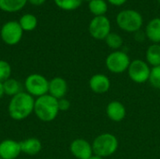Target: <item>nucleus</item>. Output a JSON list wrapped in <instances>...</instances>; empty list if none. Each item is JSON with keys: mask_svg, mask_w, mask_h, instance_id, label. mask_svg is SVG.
I'll return each mask as SVG.
<instances>
[{"mask_svg": "<svg viewBox=\"0 0 160 159\" xmlns=\"http://www.w3.org/2000/svg\"><path fill=\"white\" fill-rule=\"evenodd\" d=\"M70 153L77 159H88L94 155L92 143L84 139L74 140L69 146Z\"/></svg>", "mask_w": 160, "mask_h": 159, "instance_id": "9d476101", "label": "nucleus"}, {"mask_svg": "<svg viewBox=\"0 0 160 159\" xmlns=\"http://www.w3.org/2000/svg\"><path fill=\"white\" fill-rule=\"evenodd\" d=\"M116 22L122 30L129 33H136L141 30L143 22L140 12L134 9H125L119 12L116 17Z\"/></svg>", "mask_w": 160, "mask_h": 159, "instance_id": "20e7f679", "label": "nucleus"}, {"mask_svg": "<svg viewBox=\"0 0 160 159\" xmlns=\"http://www.w3.org/2000/svg\"><path fill=\"white\" fill-rule=\"evenodd\" d=\"M145 35L153 44L160 43V18H154L151 20L145 28Z\"/></svg>", "mask_w": 160, "mask_h": 159, "instance_id": "dca6fc26", "label": "nucleus"}, {"mask_svg": "<svg viewBox=\"0 0 160 159\" xmlns=\"http://www.w3.org/2000/svg\"><path fill=\"white\" fill-rule=\"evenodd\" d=\"M0 159H3V158H1V157H0Z\"/></svg>", "mask_w": 160, "mask_h": 159, "instance_id": "473e14b6", "label": "nucleus"}, {"mask_svg": "<svg viewBox=\"0 0 160 159\" xmlns=\"http://www.w3.org/2000/svg\"><path fill=\"white\" fill-rule=\"evenodd\" d=\"M35 98L25 91L12 97L8 103V112L11 119L22 121L34 112Z\"/></svg>", "mask_w": 160, "mask_h": 159, "instance_id": "f257e3e1", "label": "nucleus"}, {"mask_svg": "<svg viewBox=\"0 0 160 159\" xmlns=\"http://www.w3.org/2000/svg\"><path fill=\"white\" fill-rule=\"evenodd\" d=\"M22 154L20 142L7 139L0 142V157L3 159H16Z\"/></svg>", "mask_w": 160, "mask_h": 159, "instance_id": "9b49d317", "label": "nucleus"}, {"mask_svg": "<svg viewBox=\"0 0 160 159\" xmlns=\"http://www.w3.org/2000/svg\"><path fill=\"white\" fill-rule=\"evenodd\" d=\"M130 62L131 61L128 55L125 52L114 51L107 56L105 60V65L110 72L114 74H120L125 71H128Z\"/></svg>", "mask_w": 160, "mask_h": 159, "instance_id": "423d86ee", "label": "nucleus"}, {"mask_svg": "<svg viewBox=\"0 0 160 159\" xmlns=\"http://www.w3.org/2000/svg\"><path fill=\"white\" fill-rule=\"evenodd\" d=\"M32 5H35V6H40L42 5L46 0H28Z\"/></svg>", "mask_w": 160, "mask_h": 159, "instance_id": "cd10ccee", "label": "nucleus"}, {"mask_svg": "<svg viewBox=\"0 0 160 159\" xmlns=\"http://www.w3.org/2000/svg\"><path fill=\"white\" fill-rule=\"evenodd\" d=\"M22 29L17 22H8L1 29V37L8 45H15L20 42L22 37Z\"/></svg>", "mask_w": 160, "mask_h": 159, "instance_id": "1a4fd4ad", "label": "nucleus"}, {"mask_svg": "<svg viewBox=\"0 0 160 159\" xmlns=\"http://www.w3.org/2000/svg\"><path fill=\"white\" fill-rule=\"evenodd\" d=\"M68 82L62 77H54L49 81L48 94L56 99L64 98L68 93Z\"/></svg>", "mask_w": 160, "mask_h": 159, "instance_id": "ddd939ff", "label": "nucleus"}, {"mask_svg": "<svg viewBox=\"0 0 160 159\" xmlns=\"http://www.w3.org/2000/svg\"><path fill=\"white\" fill-rule=\"evenodd\" d=\"M86 1H89V2H90V1H92V0H86Z\"/></svg>", "mask_w": 160, "mask_h": 159, "instance_id": "7c9ffc66", "label": "nucleus"}, {"mask_svg": "<svg viewBox=\"0 0 160 159\" xmlns=\"http://www.w3.org/2000/svg\"><path fill=\"white\" fill-rule=\"evenodd\" d=\"M19 23L23 31H32L37 27L38 20L32 14H25L21 17Z\"/></svg>", "mask_w": 160, "mask_h": 159, "instance_id": "412c9836", "label": "nucleus"}, {"mask_svg": "<svg viewBox=\"0 0 160 159\" xmlns=\"http://www.w3.org/2000/svg\"><path fill=\"white\" fill-rule=\"evenodd\" d=\"M106 113L110 120L113 122H121L127 115V110L125 105L117 100L111 101L106 108Z\"/></svg>", "mask_w": 160, "mask_h": 159, "instance_id": "4468645a", "label": "nucleus"}, {"mask_svg": "<svg viewBox=\"0 0 160 159\" xmlns=\"http://www.w3.org/2000/svg\"><path fill=\"white\" fill-rule=\"evenodd\" d=\"M82 0H54L55 4L62 9L65 10H73L78 8Z\"/></svg>", "mask_w": 160, "mask_h": 159, "instance_id": "5701e85b", "label": "nucleus"}, {"mask_svg": "<svg viewBox=\"0 0 160 159\" xmlns=\"http://www.w3.org/2000/svg\"><path fill=\"white\" fill-rule=\"evenodd\" d=\"M5 95L4 93V87H3V82H0V99L3 97V96Z\"/></svg>", "mask_w": 160, "mask_h": 159, "instance_id": "c85d7f7f", "label": "nucleus"}, {"mask_svg": "<svg viewBox=\"0 0 160 159\" xmlns=\"http://www.w3.org/2000/svg\"><path fill=\"white\" fill-rule=\"evenodd\" d=\"M28 0H0V8L7 12H14L24 7Z\"/></svg>", "mask_w": 160, "mask_h": 159, "instance_id": "6ab92c4d", "label": "nucleus"}, {"mask_svg": "<svg viewBox=\"0 0 160 159\" xmlns=\"http://www.w3.org/2000/svg\"><path fill=\"white\" fill-rule=\"evenodd\" d=\"M11 76V67L10 65L5 61L0 60V82H4Z\"/></svg>", "mask_w": 160, "mask_h": 159, "instance_id": "393cba45", "label": "nucleus"}, {"mask_svg": "<svg viewBox=\"0 0 160 159\" xmlns=\"http://www.w3.org/2000/svg\"><path fill=\"white\" fill-rule=\"evenodd\" d=\"M148 82L153 87L160 89V66L151 68V73Z\"/></svg>", "mask_w": 160, "mask_h": 159, "instance_id": "b1692460", "label": "nucleus"}, {"mask_svg": "<svg viewBox=\"0 0 160 159\" xmlns=\"http://www.w3.org/2000/svg\"><path fill=\"white\" fill-rule=\"evenodd\" d=\"M158 3H159V4H160V0H158Z\"/></svg>", "mask_w": 160, "mask_h": 159, "instance_id": "2f4dec72", "label": "nucleus"}, {"mask_svg": "<svg viewBox=\"0 0 160 159\" xmlns=\"http://www.w3.org/2000/svg\"><path fill=\"white\" fill-rule=\"evenodd\" d=\"M3 87H4L5 95L9 96L11 97L22 92V83L19 81L12 78H9L7 81H5L3 82Z\"/></svg>", "mask_w": 160, "mask_h": 159, "instance_id": "f3484780", "label": "nucleus"}, {"mask_svg": "<svg viewBox=\"0 0 160 159\" xmlns=\"http://www.w3.org/2000/svg\"><path fill=\"white\" fill-rule=\"evenodd\" d=\"M58 108L60 112H66L68 110H69L70 108V101L67 98H61L58 99Z\"/></svg>", "mask_w": 160, "mask_h": 159, "instance_id": "a878e982", "label": "nucleus"}, {"mask_svg": "<svg viewBox=\"0 0 160 159\" xmlns=\"http://www.w3.org/2000/svg\"><path fill=\"white\" fill-rule=\"evenodd\" d=\"M59 112L58 99L49 94L35 98L34 113L40 121L45 123L52 122L57 117Z\"/></svg>", "mask_w": 160, "mask_h": 159, "instance_id": "f03ea898", "label": "nucleus"}, {"mask_svg": "<svg viewBox=\"0 0 160 159\" xmlns=\"http://www.w3.org/2000/svg\"><path fill=\"white\" fill-rule=\"evenodd\" d=\"M20 145H21L22 153L25 154L27 156H36L42 149L41 142L37 138L25 139V140L20 142Z\"/></svg>", "mask_w": 160, "mask_h": 159, "instance_id": "2eb2a0df", "label": "nucleus"}, {"mask_svg": "<svg viewBox=\"0 0 160 159\" xmlns=\"http://www.w3.org/2000/svg\"><path fill=\"white\" fill-rule=\"evenodd\" d=\"M104 40H105L106 44L111 49L115 50V51L120 49L123 46V43H124L122 37L120 35H118L117 33H112V32H111Z\"/></svg>", "mask_w": 160, "mask_h": 159, "instance_id": "4be33fe9", "label": "nucleus"}, {"mask_svg": "<svg viewBox=\"0 0 160 159\" xmlns=\"http://www.w3.org/2000/svg\"><path fill=\"white\" fill-rule=\"evenodd\" d=\"M147 64L154 67L160 66V44H152L146 51Z\"/></svg>", "mask_w": 160, "mask_h": 159, "instance_id": "a211bd4d", "label": "nucleus"}, {"mask_svg": "<svg viewBox=\"0 0 160 159\" xmlns=\"http://www.w3.org/2000/svg\"><path fill=\"white\" fill-rule=\"evenodd\" d=\"M112 5L114 6H122L123 4H125L128 0H108Z\"/></svg>", "mask_w": 160, "mask_h": 159, "instance_id": "bb28decb", "label": "nucleus"}, {"mask_svg": "<svg viewBox=\"0 0 160 159\" xmlns=\"http://www.w3.org/2000/svg\"><path fill=\"white\" fill-rule=\"evenodd\" d=\"M89 9L95 16H104L108 10V5L104 0H92L89 2Z\"/></svg>", "mask_w": 160, "mask_h": 159, "instance_id": "aec40b11", "label": "nucleus"}, {"mask_svg": "<svg viewBox=\"0 0 160 159\" xmlns=\"http://www.w3.org/2000/svg\"><path fill=\"white\" fill-rule=\"evenodd\" d=\"M151 73V68L147 62L135 59L130 62V65L128 68V74L129 79L136 83H144L149 81Z\"/></svg>", "mask_w": 160, "mask_h": 159, "instance_id": "0eeeda50", "label": "nucleus"}, {"mask_svg": "<svg viewBox=\"0 0 160 159\" xmlns=\"http://www.w3.org/2000/svg\"><path fill=\"white\" fill-rule=\"evenodd\" d=\"M89 87L93 93L102 95L109 92L111 88V81L105 74L98 73L90 78Z\"/></svg>", "mask_w": 160, "mask_h": 159, "instance_id": "f8f14e48", "label": "nucleus"}, {"mask_svg": "<svg viewBox=\"0 0 160 159\" xmlns=\"http://www.w3.org/2000/svg\"><path fill=\"white\" fill-rule=\"evenodd\" d=\"M24 89L34 98H38L48 94L49 81L41 74H30L24 81Z\"/></svg>", "mask_w": 160, "mask_h": 159, "instance_id": "39448f33", "label": "nucleus"}, {"mask_svg": "<svg viewBox=\"0 0 160 159\" xmlns=\"http://www.w3.org/2000/svg\"><path fill=\"white\" fill-rule=\"evenodd\" d=\"M88 159H104V158H102V157H98V156H97V155H93V156H91V157H90Z\"/></svg>", "mask_w": 160, "mask_h": 159, "instance_id": "c756f323", "label": "nucleus"}, {"mask_svg": "<svg viewBox=\"0 0 160 159\" xmlns=\"http://www.w3.org/2000/svg\"><path fill=\"white\" fill-rule=\"evenodd\" d=\"M118 146V140L112 133H102L98 135L92 143L94 155H97L102 158L115 154Z\"/></svg>", "mask_w": 160, "mask_h": 159, "instance_id": "7ed1b4c3", "label": "nucleus"}, {"mask_svg": "<svg viewBox=\"0 0 160 159\" xmlns=\"http://www.w3.org/2000/svg\"><path fill=\"white\" fill-rule=\"evenodd\" d=\"M89 33L96 39H105L111 33V22L106 16H96L89 24Z\"/></svg>", "mask_w": 160, "mask_h": 159, "instance_id": "6e6552de", "label": "nucleus"}]
</instances>
